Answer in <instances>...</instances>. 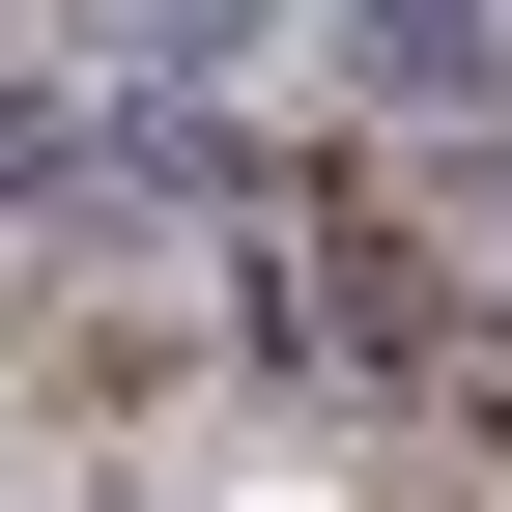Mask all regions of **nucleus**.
<instances>
[{
    "label": "nucleus",
    "mask_w": 512,
    "mask_h": 512,
    "mask_svg": "<svg viewBox=\"0 0 512 512\" xmlns=\"http://www.w3.org/2000/svg\"><path fill=\"white\" fill-rule=\"evenodd\" d=\"M342 57H370L399 114H484V86H512V0H342Z\"/></svg>",
    "instance_id": "obj_1"
},
{
    "label": "nucleus",
    "mask_w": 512,
    "mask_h": 512,
    "mask_svg": "<svg viewBox=\"0 0 512 512\" xmlns=\"http://www.w3.org/2000/svg\"><path fill=\"white\" fill-rule=\"evenodd\" d=\"M86 171H114L86 114H57V86H0V228H57V200H86Z\"/></svg>",
    "instance_id": "obj_2"
},
{
    "label": "nucleus",
    "mask_w": 512,
    "mask_h": 512,
    "mask_svg": "<svg viewBox=\"0 0 512 512\" xmlns=\"http://www.w3.org/2000/svg\"><path fill=\"white\" fill-rule=\"evenodd\" d=\"M456 370H484V399H512V285H484V313H456Z\"/></svg>",
    "instance_id": "obj_3"
},
{
    "label": "nucleus",
    "mask_w": 512,
    "mask_h": 512,
    "mask_svg": "<svg viewBox=\"0 0 512 512\" xmlns=\"http://www.w3.org/2000/svg\"><path fill=\"white\" fill-rule=\"evenodd\" d=\"M171 29H228V0H171Z\"/></svg>",
    "instance_id": "obj_4"
}]
</instances>
